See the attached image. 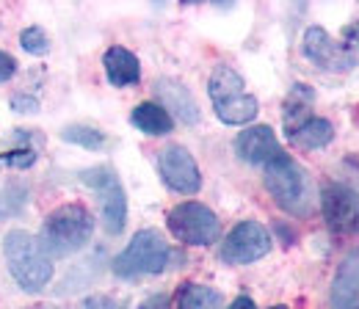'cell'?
<instances>
[{"label":"cell","mask_w":359,"mask_h":309,"mask_svg":"<svg viewBox=\"0 0 359 309\" xmlns=\"http://www.w3.org/2000/svg\"><path fill=\"white\" fill-rule=\"evenodd\" d=\"M163 304H166V298H152V301H147L141 309H163Z\"/></svg>","instance_id":"4316f807"},{"label":"cell","mask_w":359,"mask_h":309,"mask_svg":"<svg viewBox=\"0 0 359 309\" xmlns=\"http://www.w3.org/2000/svg\"><path fill=\"white\" fill-rule=\"evenodd\" d=\"M351 309H359V304H357V307H351Z\"/></svg>","instance_id":"f546056e"},{"label":"cell","mask_w":359,"mask_h":309,"mask_svg":"<svg viewBox=\"0 0 359 309\" xmlns=\"http://www.w3.org/2000/svg\"><path fill=\"white\" fill-rule=\"evenodd\" d=\"M20 44H22V50L31 53V55H47V53H50V36H47L39 25L25 28V31L20 34Z\"/></svg>","instance_id":"ffe728a7"},{"label":"cell","mask_w":359,"mask_h":309,"mask_svg":"<svg viewBox=\"0 0 359 309\" xmlns=\"http://www.w3.org/2000/svg\"><path fill=\"white\" fill-rule=\"evenodd\" d=\"M224 298L208 284H182L177 296V309H222Z\"/></svg>","instance_id":"ac0fdd59"},{"label":"cell","mask_w":359,"mask_h":309,"mask_svg":"<svg viewBox=\"0 0 359 309\" xmlns=\"http://www.w3.org/2000/svg\"><path fill=\"white\" fill-rule=\"evenodd\" d=\"M166 226L180 243L188 246H210L219 240L222 232L219 216L199 202H180L177 207H172L166 216Z\"/></svg>","instance_id":"8992f818"},{"label":"cell","mask_w":359,"mask_h":309,"mask_svg":"<svg viewBox=\"0 0 359 309\" xmlns=\"http://www.w3.org/2000/svg\"><path fill=\"white\" fill-rule=\"evenodd\" d=\"M287 138H290V144H293L296 149H304V152H307V149H320V146H326V144L334 138V128H332L329 119L310 116L302 128H296Z\"/></svg>","instance_id":"e0dca14e"},{"label":"cell","mask_w":359,"mask_h":309,"mask_svg":"<svg viewBox=\"0 0 359 309\" xmlns=\"http://www.w3.org/2000/svg\"><path fill=\"white\" fill-rule=\"evenodd\" d=\"M235 152L241 160L252 166H269L273 158L282 155V146L269 125H257V128H246L235 138Z\"/></svg>","instance_id":"7c38bea8"},{"label":"cell","mask_w":359,"mask_h":309,"mask_svg":"<svg viewBox=\"0 0 359 309\" xmlns=\"http://www.w3.org/2000/svg\"><path fill=\"white\" fill-rule=\"evenodd\" d=\"M34 163H36V152H34V149H14V152H3V155H0V166L31 169Z\"/></svg>","instance_id":"44dd1931"},{"label":"cell","mask_w":359,"mask_h":309,"mask_svg":"<svg viewBox=\"0 0 359 309\" xmlns=\"http://www.w3.org/2000/svg\"><path fill=\"white\" fill-rule=\"evenodd\" d=\"M229 309H257V307H255V301H252L249 296H238V298L229 304Z\"/></svg>","instance_id":"d4e9b609"},{"label":"cell","mask_w":359,"mask_h":309,"mask_svg":"<svg viewBox=\"0 0 359 309\" xmlns=\"http://www.w3.org/2000/svg\"><path fill=\"white\" fill-rule=\"evenodd\" d=\"M94 216L83 205H61L42 224L39 243L45 246L47 257H69L81 252L91 240Z\"/></svg>","instance_id":"7a4b0ae2"},{"label":"cell","mask_w":359,"mask_h":309,"mask_svg":"<svg viewBox=\"0 0 359 309\" xmlns=\"http://www.w3.org/2000/svg\"><path fill=\"white\" fill-rule=\"evenodd\" d=\"M346 39L359 47V22H354L351 28H346Z\"/></svg>","instance_id":"484cf974"},{"label":"cell","mask_w":359,"mask_h":309,"mask_svg":"<svg viewBox=\"0 0 359 309\" xmlns=\"http://www.w3.org/2000/svg\"><path fill=\"white\" fill-rule=\"evenodd\" d=\"M61 138L69 144H78L83 149H102L105 146V135L89 125H69V128H64Z\"/></svg>","instance_id":"d6986e66"},{"label":"cell","mask_w":359,"mask_h":309,"mask_svg":"<svg viewBox=\"0 0 359 309\" xmlns=\"http://www.w3.org/2000/svg\"><path fill=\"white\" fill-rule=\"evenodd\" d=\"M271 309H287V307H282V304H279V307H271Z\"/></svg>","instance_id":"83f0119b"},{"label":"cell","mask_w":359,"mask_h":309,"mask_svg":"<svg viewBox=\"0 0 359 309\" xmlns=\"http://www.w3.org/2000/svg\"><path fill=\"white\" fill-rule=\"evenodd\" d=\"M302 53L313 61L315 67H320V69H329V72H348V69H354L357 67V55L348 50V47H343V44H337L323 28H307V34H304V39H302Z\"/></svg>","instance_id":"8fae6325"},{"label":"cell","mask_w":359,"mask_h":309,"mask_svg":"<svg viewBox=\"0 0 359 309\" xmlns=\"http://www.w3.org/2000/svg\"><path fill=\"white\" fill-rule=\"evenodd\" d=\"M158 169H161L163 182L172 191L182 193V196H191V193H196L202 188V174H199V166H196L194 155L180 144H172V146H166L161 152Z\"/></svg>","instance_id":"30bf717a"},{"label":"cell","mask_w":359,"mask_h":309,"mask_svg":"<svg viewBox=\"0 0 359 309\" xmlns=\"http://www.w3.org/2000/svg\"><path fill=\"white\" fill-rule=\"evenodd\" d=\"M3 254L14 282L25 293H39L45 290L53 279V260L47 257L45 246L39 238H34L25 229H14L3 238Z\"/></svg>","instance_id":"6da1fadb"},{"label":"cell","mask_w":359,"mask_h":309,"mask_svg":"<svg viewBox=\"0 0 359 309\" xmlns=\"http://www.w3.org/2000/svg\"><path fill=\"white\" fill-rule=\"evenodd\" d=\"M169 260H172V249H169L166 238L158 229H141L125 246V252L114 260V273L122 279L163 273L169 268Z\"/></svg>","instance_id":"5b68a950"},{"label":"cell","mask_w":359,"mask_h":309,"mask_svg":"<svg viewBox=\"0 0 359 309\" xmlns=\"http://www.w3.org/2000/svg\"><path fill=\"white\" fill-rule=\"evenodd\" d=\"M81 309H119V304L111 298V296H89Z\"/></svg>","instance_id":"603a6c76"},{"label":"cell","mask_w":359,"mask_h":309,"mask_svg":"<svg viewBox=\"0 0 359 309\" xmlns=\"http://www.w3.org/2000/svg\"><path fill=\"white\" fill-rule=\"evenodd\" d=\"M130 122L141 132H147V135H166V132H172V128H175L172 114L163 105H158V102H141V105H135Z\"/></svg>","instance_id":"2e32d148"},{"label":"cell","mask_w":359,"mask_h":309,"mask_svg":"<svg viewBox=\"0 0 359 309\" xmlns=\"http://www.w3.org/2000/svg\"><path fill=\"white\" fill-rule=\"evenodd\" d=\"M158 94L163 99V108L166 111H175L185 125H196L199 122V108H196L191 91L182 86V83L169 81V78L166 81H158Z\"/></svg>","instance_id":"9a60e30c"},{"label":"cell","mask_w":359,"mask_h":309,"mask_svg":"<svg viewBox=\"0 0 359 309\" xmlns=\"http://www.w3.org/2000/svg\"><path fill=\"white\" fill-rule=\"evenodd\" d=\"M271 252V235L260 221H241L222 243V260L229 265H249Z\"/></svg>","instance_id":"ba28073f"},{"label":"cell","mask_w":359,"mask_h":309,"mask_svg":"<svg viewBox=\"0 0 359 309\" xmlns=\"http://www.w3.org/2000/svg\"><path fill=\"white\" fill-rule=\"evenodd\" d=\"M11 105H14L17 111H22V114H34V111L39 108V102H36L34 97H14Z\"/></svg>","instance_id":"cb8c5ba5"},{"label":"cell","mask_w":359,"mask_h":309,"mask_svg":"<svg viewBox=\"0 0 359 309\" xmlns=\"http://www.w3.org/2000/svg\"><path fill=\"white\" fill-rule=\"evenodd\" d=\"M208 91H210L213 111L224 125H249L260 111L257 97L246 91L243 78L226 64L213 69Z\"/></svg>","instance_id":"3957f363"},{"label":"cell","mask_w":359,"mask_h":309,"mask_svg":"<svg viewBox=\"0 0 359 309\" xmlns=\"http://www.w3.org/2000/svg\"><path fill=\"white\" fill-rule=\"evenodd\" d=\"M102 67H105V75H108L111 86H116V88L133 86V83H138V78H141V64H138V58H135L130 50L119 47V44L105 50Z\"/></svg>","instance_id":"5bb4252c"},{"label":"cell","mask_w":359,"mask_h":309,"mask_svg":"<svg viewBox=\"0 0 359 309\" xmlns=\"http://www.w3.org/2000/svg\"><path fill=\"white\" fill-rule=\"evenodd\" d=\"M326 226L337 235H359V193L348 185L332 182L320 196Z\"/></svg>","instance_id":"9c48e42d"},{"label":"cell","mask_w":359,"mask_h":309,"mask_svg":"<svg viewBox=\"0 0 359 309\" xmlns=\"http://www.w3.org/2000/svg\"><path fill=\"white\" fill-rule=\"evenodd\" d=\"M81 179L97 191L100 196V210H102V226L108 235H119L125 229V221H128V196H125V188L119 182V177L114 174L111 166H94L86 169Z\"/></svg>","instance_id":"52a82bcc"},{"label":"cell","mask_w":359,"mask_h":309,"mask_svg":"<svg viewBox=\"0 0 359 309\" xmlns=\"http://www.w3.org/2000/svg\"><path fill=\"white\" fill-rule=\"evenodd\" d=\"M266 188L282 210L293 216L310 213V179L290 155L282 152L266 166Z\"/></svg>","instance_id":"277c9868"},{"label":"cell","mask_w":359,"mask_h":309,"mask_svg":"<svg viewBox=\"0 0 359 309\" xmlns=\"http://www.w3.org/2000/svg\"><path fill=\"white\" fill-rule=\"evenodd\" d=\"M14 72H17V58L0 50V83H6L8 78H14Z\"/></svg>","instance_id":"7402d4cb"},{"label":"cell","mask_w":359,"mask_h":309,"mask_svg":"<svg viewBox=\"0 0 359 309\" xmlns=\"http://www.w3.org/2000/svg\"><path fill=\"white\" fill-rule=\"evenodd\" d=\"M359 304V249L348 252L332 282V307L351 309Z\"/></svg>","instance_id":"4fadbf2b"},{"label":"cell","mask_w":359,"mask_h":309,"mask_svg":"<svg viewBox=\"0 0 359 309\" xmlns=\"http://www.w3.org/2000/svg\"><path fill=\"white\" fill-rule=\"evenodd\" d=\"M36 309H50V307H36Z\"/></svg>","instance_id":"f1b7e54d"}]
</instances>
